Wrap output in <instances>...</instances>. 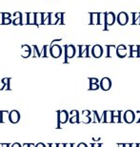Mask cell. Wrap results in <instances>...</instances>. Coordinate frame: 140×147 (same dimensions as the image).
Returning <instances> with one entry per match:
<instances>
[{"label": "cell", "mask_w": 140, "mask_h": 147, "mask_svg": "<svg viewBox=\"0 0 140 147\" xmlns=\"http://www.w3.org/2000/svg\"><path fill=\"white\" fill-rule=\"evenodd\" d=\"M116 16L115 13L113 11H109V13H105V21H104V31H109V26H113L115 23Z\"/></svg>", "instance_id": "1"}, {"label": "cell", "mask_w": 140, "mask_h": 147, "mask_svg": "<svg viewBox=\"0 0 140 147\" xmlns=\"http://www.w3.org/2000/svg\"><path fill=\"white\" fill-rule=\"evenodd\" d=\"M57 126L56 128H60V124H65L70 119V114L67 111H57Z\"/></svg>", "instance_id": "2"}, {"label": "cell", "mask_w": 140, "mask_h": 147, "mask_svg": "<svg viewBox=\"0 0 140 147\" xmlns=\"http://www.w3.org/2000/svg\"><path fill=\"white\" fill-rule=\"evenodd\" d=\"M75 53H76V50L74 45H65V61L64 63H68V59L74 57Z\"/></svg>", "instance_id": "3"}, {"label": "cell", "mask_w": 140, "mask_h": 147, "mask_svg": "<svg viewBox=\"0 0 140 147\" xmlns=\"http://www.w3.org/2000/svg\"><path fill=\"white\" fill-rule=\"evenodd\" d=\"M90 47L89 45H79L78 46V51H79V54H78V57H91V55H90Z\"/></svg>", "instance_id": "4"}, {"label": "cell", "mask_w": 140, "mask_h": 147, "mask_svg": "<svg viewBox=\"0 0 140 147\" xmlns=\"http://www.w3.org/2000/svg\"><path fill=\"white\" fill-rule=\"evenodd\" d=\"M92 55L94 58H99L101 57L102 55H103V47H102L101 45H99V44H96V45L92 46Z\"/></svg>", "instance_id": "5"}, {"label": "cell", "mask_w": 140, "mask_h": 147, "mask_svg": "<svg viewBox=\"0 0 140 147\" xmlns=\"http://www.w3.org/2000/svg\"><path fill=\"white\" fill-rule=\"evenodd\" d=\"M50 53H51V55L54 58H58L62 54V48L57 45V44H54V45L51 46V49H50Z\"/></svg>", "instance_id": "6"}, {"label": "cell", "mask_w": 140, "mask_h": 147, "mask_svg": "<svg viewBox=\"0 0 140 147\" xmlns=\"http://www.w3.org/2000/svg\"><path fill=\"white\" fill-rule=\"evenodd\" d=\"M116 20H117L119 25L124 26V25L127 24L128 21H129V16H128V13H125V11H121V13H119L117 14Z\"/></svg>", "instance_id": "7"}, {"label": "cell", "mask_w": 140, "mask_h": 147, "mask_svg": "<svg viewBox=\"0 0 140 147\" xmlns=\"http://www.w3.org/2000/svg\"><path fill=\"white\" fill-rule=\"evenodd\" d=\"M99 85L103 91H109L112 88V80L109 78H103L99 82Z\"/></svg>", "instance_id": "8"}, {"label": "cell", "mask_w": 140, "mask_h": 147, "mask_svg": "<svg viewBox=\"0 0 140 147\" xmlns=\"http://www.w3.org/2000/svg\"><path fill=\"white\" fill-rule=\"evenodd\" d=\"M9 120H10V122L13 123V124H16V123L19 122L20 120V114L18 111L16 110H13L10 112V114H9Z\"/></svg>", "instance_id": "9"}, {"label": "cell", "mask_w": 140, "mask_h": 147, "mask_svg": "<svg viewBox=\"0 0 140 147\" xmlns=\"http://www.w3.org/2000/svg\"><path fill=\"white\" fill-rule=\"evenodd\" d=\"M123 119L125 120V122H127V123L135 122V113L133 111L128 110V111H126L124 113Z\"/></svg>", "instance_id": "10"}, {"label": "cell", "mask_w": 140, "mask_h": 147, "mask_svg": "<svg viewBox=\"0 0 140 147\" xmlns=\"http://www.w3.org/2000/svg\"><path fill=\"white\" fill-rule=\"evenodd\" d=\"M107 55L106 57L111 58L113 57H117V47L115 45H107Z\"/></svg>", "instance_id": "11"}, {"label": "cell", "mask_w": 140, "mask_h": 147, "mask_svg": "<svg viewBox=\"0 0 140 147\" xmlns=\"http://www.w3.org/2000/svg\"><path fill=\"white\" fill-rule=\"evenodd\" d=\"M101 117L103 123H113V111H104Z\"/></svg>", "instance_id": "12"}, {"label": "cell", "mask_w": 140, "mask_h": 147, "mask_svg": "<svg viewBox=\"0 0 140 147\" xmlns=\"http://www.w3.org/2000/svg\"><path fill=\"white\" fill-rule=\"evenodd\" d=\"M71 117H70L69 121L70 123L72 124H74V123H80V120H79V112L77 110H72L71 111Z\"/></svg>", "instance_id": "13"}, {"label": "cell", "mask_w": 140, "mask_h": 147, "mask_svg": "<svg viewBox=\"0 0 140 147\" xmlns=\"http://www.w3.org/2000/svg\"><path fill=\"white\" fill-rule=\"evenodd\" d=\"M128 55V50H127V46L123 45V44H120V45L117 46V57L119 58H124L126 57Z\"/></svg>", "instance_id": "14"}, {"label": "cell", "mask_w": 140, "mask_h": 147, "mask_svg": "<svg viewBox=\"0 0 140 147\" xmlns=\"http://www.w3.org/2000/svg\"><path fill=\"white\" fill-rule=\"evenodd\" d=\"M31 53V47L29 45H26V44H24V45H22L21 47V55L23 57H30Z\"/></svg>", "instance_id": "15"}, {"label": "cell", "mask_w": 140, "mask_h": 147, "mask_svg": "<svg viewBox=\"0 0 140 147\" xmlns=\"http://www.w3.org/2000/svg\"><path fill=\"white\" fill-rule=\"evenodd\" d=\"M27 14V17H28V20L26 22V24H29V25H36V13H26Z\"/></svg>", "instance_id": "16"}, {"label": "cell", "mask_w": 140, "mask_h": 147, "mask_svg": "<svg viewBox=\"0 0 140 147\" xmlns=\"http://www.w3.org/2000/svg\"><path fill=\"white\" fill-rule=\"evenodd\" d=\"M132 16H133V21L132 24L133 25H140V13H132Z\"/></svg>", "instance_id": "17"}, {"label": "cell", "mask_w": 140, "mask_h": 147, "mask_svg": "<svg viewBox=\"0 0 140 147\" xmlns=\"http://www.w3.org/2000/svg\"><path fill=\"white\" fill-rule=\"evenodd\" d=\"M10 81H11V78H4L2 79V83L4 84L3 85L2 88H0V90L3 91V90H11L10 88Z\"/></svg>", "instance_id": "18"}, {"label": "cell", "mask_w": 140, "mask_h": 147, "mask_svg": "<svg viewBox=\"0 0 140 147\" xmlns=\"http://www.w3.org/2000/svg\"><path fill=\"white\" fill-rule=\"evenodd\" d=\"M9 114H10L9 111H0V123H4L5 119L7 117L9 119Z\"/></svg>", "instance_id": "19"}, {"label": "cell", "mask_w": 140, "mask_h": 147, "mask_svg": "<svg viewBox=\"0 0 140 147\" xmlns=\"http://www.w3.org/2000/svg\"><path fill=\"white\" fill-rule=\"evenodd\" d=\"M42 16H43V13H36V26L42 25Z\"/></svg>", "instance_id": "20"}, {"label": "cell", "mask_w": 140, "mask_h": 147, "mask_svg": "<svg viewBox=\"0 0 140 147\" xmlns=\"http://www.w3.org/2000/svg\"><path fill=\"white\" fill-rule=\"evenodd\" d=\"M100 88V85L99 83H90V87H89V90L90 91H96Z\"/></svg>", "instance_id": "21"}, {"label": "cell", "mask_w": 140, "mask_h": 147, "mask_svg": "<svg viewBox=\"0 0 140 147\" xmlns=\"http://www.w3.org/2000/svg\"><path fill=\"white\" fill-rule=\"evenodd\" d=\"M129 57H140V51H132V50H130Z\"/></svg>", "instance_id": "22"}, {"label": "cell", "mask_w": 140, "mask_h": 147, "mask_svg": "<svg viewBox=\"0 0 140 147\" xmlns=\"http://www.w3.org/2000/svg\"><path fill=\"white\" fill-rule=\"evenodd\" d=\"M13 25H22L23 24V22H22V16H19V17H17V18H14L13 19Z\"/></svg>", "instance_id": "23"}, {"label": "cell", "mask_w": 140, "mask_h": 147, "mask_svg": "<svg viewBox=\"0 0 140 147\" xmlns=\"http://www.w3.org/2000/svg\"><path fill=\"white\" fill-rule=\"evenodd\" d=\"M33 48L34 49H36V53H38V54H39V57H43V55L41 54V53H39V51H38V49H37V46H33ZM47 46H44V47H43V51H42V53H43V54H44L45 55H46V57H47V55H46V52H47Z\"/></svg>", "instance_id": "24"}, {"label": "cell", "mask_w": 140, "mask_h": 147, "mask_svg": "<svg viewBox=\"0 0 140 147\" xmlns=\"http://www.w3.org/2000/svg\"><path fill=\"white\" fill-rule=\"evenodd\" d=\"M11 23H13V21H11V19L10 18V17H3V22H2V24H4V25H9V24H11Z\"/></svg>", "instance_id": "25"}, {"label": "cell", "mask_w": 140, "mask_h": 147, "mask_svg": "<svg viewBox=\"0 0 140 147\" xmlns=\"http://www.w3.org/2000/svg\"><path fill=\"white\" fill-rule=\"evenodd\" d=\"M92 121V117H84V119L82 120V122L83 123H85V124H88V123H91Z\"/></svg>", "instance_id": "26"}, {"label": "cell", "mask_w": 140, "mask_h": 147, "mask_svg": "<svg viewBox=\"0 0 140 147\" xmlns=\"http://www.w3.org/2000/svg\"><path fill=\"white\" fill-rule=\"evenodd\" d=\"M129 49L132 51H140V45H130Z\"/></svg>", "instance_id": "27"}, {"label": "cell", "mask_w": 140, "mask_h": 147, "mask_svg": "<svg viewBox=\"0 0 140 147\" xmlns=\"http://www.w3.org/2000/svg\"><path fill=\"white\" fill-rule=\"evenodd\" d=\"M89 80H90V83H99L100 80L96 78H89Z\"/></svg>", "instance_id": "28"}, {"label": "cell", "mask_w": 140, "mask_h": 147, "mask_svg": "<svg viewBox=\"0 0 140 147\" xmlns=\"http://www.w3.org/2000/svg\"><path fill=\"white\" fill-rule=\"evenodd\" d=\"M91 114H92V112L89 111V110H84V111H82L83 117H89V116H91Z\"/></svg>", "instance_id": "29"}, {"label": "cell", "mask_w": 140, "mask_h": 147, "mask_svg": "<svg viewBox=\"0 0 140 147\" xmlns=\"http://www.w3.org/2000/svg\"><path fill=\"white\" fill-rule=\"evenodd\" d=\"M11 147H23V145L20 144L19 142H14L13 144H11Z\"/></svg>", "instance_id": "30"}, {"label": "cell", "mask_w": 140, "mask_h": 147, "mask_svg": "<svg viewBox=\"0 0 140 147\" xmlns=\"http://www.w3.org/2000/svg\"><path fill=\"white\" fill-rule=\"evenodd\" d=\"M36 147H47L43 142H38L37 144H36Z\"/></svg>", "instance_id": "31"}, {"label": "cell", "mask_w": 140, "mask_h": 147, "mask_svg": "<svg viewBox=\"0 0 140 147\" xmlns=\"http://www.w3.org/2000/svg\"><path fill=\"white\" fill-rule=\"evenodd\" d=\"M77 147H88V145H87L86 143H84V142H80L79 144L77 145Z\"/></svg>", "instance_id": "32"}, {"label": "cell", "mask_w": 140, "mask_h": 147, "mask_svg": "<svg viewBox=\"0 0 140 147\" xmlns=\"http://www.w3.org/2000/svg\"><path fill=\"white\" fill-rule=\"evenodd\" d=\"M25 144L27 147H36V144H33V143H25Z\"/></svg>", "instance_id": "33"}, {"label": "cell", "mask_w": 140, "mask_h": 147, "mask_svg": "<svg viewBox=\"0 0 140 147\" xmlns=\"http://www.w3.org/2000/svg\"><path fill=\"white\" fill-rule=\"evenodd\" d=\"M74 143H65V147H74Z\"/></svg>", "instance_id": "34"}, {"label": "cell", "mask_w": 140, "mask_h": 147, "mask_svg": "<svg viewBox=\"0 0 140 147\" xmlns=\"http://www.w3.org/2000/svg\"><path fill=\"white\" fill-rule=\"evenodd\" d=\"M49 147H57V143H49Z\"/></svg>", "instance_id": "35"}, {"label": "cell", "mask_w": 140, "mask_h": 147, "mask_svg": "<svg viewBox=\"0 0 140 147\" xmlns=\"http://www.w3.org/2000/svg\"><path fill=\"white\" fill-rule=\"evenodd\" d=\"M91 146L92 147H99L100 146V143H92Z\"/></svg>", "instance_id": "36"}, {"label": "cell", "mask_w": 140, "mask_h": 147, "mask_svg": "<svg viewBox=\"0 0 140 147\" xmlns=\"http://www.w3.org/2000/svg\"><path fill=\"white\" fill-rule=\"evenodd\" d=\"M57 147H65V143H57Z\"/></svg>", "instance_id": "37"}, {"label": "cell", "mask_w": 140, "mask_h": 147, "mask_svg": "<svg viewBox=\"0 0 140 147\" xmlns=\"http://www.w3.org/2000/svg\"><path fill=\"white\" fill-rule=\"evenodd\" d=\"M3 144V147H11V144H9V143H2Z\"/></svg>", "instance_id": "38"}, {"label": "cell", "mask_w": 140, "mask_h": 147, "mask_svg": "<svg viewBox=\"0 0 140 147\" xmlns=\"http://www.w3.org/2000/svg\"><path fill=\"white\" fill-rule=\"evenodd\" d=\"M124 147H131V143H124Z\"/></svg>", "instance_id": "39"}, {"label": "cell", "mask_w": 140, "mask_h": 147, "mask_svg": "<svg viewBox=\"0 0 140 147\" xmlns=\"http://www.w3.org/2000/svg\"><path fill=\"white\" fill-rule=\"evenodd\" d=\"M0 147H3V144H2V143H0Z\"/></svg>", "instance_id": "40"}, {"label": "cell", "mask_w": 140, "mask_h": 147, "mask_svg": "<svg viewBox=\"0 0 140 147\" xmlns=\"http://www.w3.org/2000/svg\"><path fill=\"white\" fill-rule=\"evenodd\" d=\"M137 147H140V143H137Z\"/></svg>", "instance_id": "41"}]
</instances>
